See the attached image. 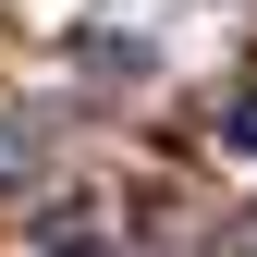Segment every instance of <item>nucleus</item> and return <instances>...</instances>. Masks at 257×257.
Here are the masks:
<instances>
[{
    "instance_id": "nucleus-1",
    "label": "nucleus",
    "mask_w": 257,
    "mask_h": 257,
    "mask_svg": "<svg viewBox=\"0 0 257 257\" xmlns=\"http://www.w3.org/2000/svg\"><path fill=\"white\" fill-rule=\"evenodd\" d=\"M220 147H233V159H257V86H245L233 110H220Z\"/></svg>"
}]
</instances>
